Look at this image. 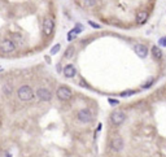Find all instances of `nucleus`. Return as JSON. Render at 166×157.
Wrapping results in <instances>:
<instances>
[{"mask_svg":"<svg viewBox=\"0 0 166 157\" xmlns=\"http://www.w3.org/2000/svg\"><path fill=\"white\" fill-rule=\"evenodd\" d=\"M17 98L21 101H30L35 98V92L29 84H23L17 90Z\"/></svg>","mask_w":166,"mask_h":157,"instance_id":"nucleus-1","label":"nucleus"},{"mask_svg":"<svg viewBox=\"0 0 166 157\" xmlns=\"http://www.w3.org/2000/svg\"><path fill=\"white\" fill-rule=\"evenodd\" d=\"M56 96L61 101H69L73 98V91L69 87H66V86H60L57 90H56Z\"/></svg>","mask_w":166,"mask_h":157,"instance_id":"nucleus-2","label":"nucleus"},{"mask_svg":"<svg viewBox=\"0 0 166 157\" xmlns=\"http://www.w3.org/2000/svg\"><path fill=\"white\" fill-rule=\"evenodd\" d=\"M126 121V113L123 112V110H113L110 113V122L112 125H114V126H119V125H122L123 122Z\"/></svg>","mask_w":166,"mask_h":157,"instance_id":"nucleus-3","label":"nucleus"},{"mask_svg":"<svg viewBox=\"0 0 166 157\" xmlns=\"http://www.w3.org/2000/svg\"><path fill=\"white\" fill-rule=\"evenodd\" d=\"M92 118H94V114L88 108H83L77 113V120H78L80 123H90L91 121H92Z\"/></svg>","mask_w":166,"mask_h":157,"instance_id":"nucleus-4","label":"nucleus"},{"mask_svg":"<svg viewBox=\"0 0 166 157\" xmlns=\"http://www.w3.org/2000/svg\"><path fill=\"white\" fill-rule=\"evenodd\" d=\"M16 49V42L12 40V39H3L1 42H0V51L3 53H12L15 52Z\"/></svg>","mask_w":166,"mask_h":157,"instance_id":"nucleus-5","label":"nucleus"},{"mask_svg":"<svg viewBox=\"0 0 166 157\" xmlns=\"http://www.w3.org/2000/svg\"><path fill=\"white\" fill-rule=\"evenodd\" d=\"M53 29H55V21L49 17H45L43 20V23H42V31L45 37H49L52 33H53Z\"/></svg>","mask_w":166,"mask_h":157,"instance_id":"nucleus-6","label":"nucleus"},{"mask_svg":"<svg viewBox=\"0 0 166 157\" xmlns=\"http://www.w3.org/2000/svg\"><path fill=\"white\" fill-rule=\"evenodd\" d=\"M35 96H37L40 101H45V103L51 101V100H52V92L49 91L48 88H45V87L38 88L37 92H35Z\"/></svg>","mask_w":166,"mask_h":157,"instance_id":"nucleus-7","label":"nucleus"},{"mask_svg":"<svg viewBox=\"0 0 166 157\" xmlns=\"http://www.w3.org/2000/svg\"><path fill=\"white\" fill-rule=\"evenodd\" d=\"M123 145H125V143H123V139L119 135L112 139V149L114 152H121L123 149Z\"/></svg>","mask_w":166,"mask_h":157,"instance_id":"nucleus-8","label":"nucleus"},{"mask_svg":"<svg viewBox=\"0 0 166 157\" xmlns=\"http://www.w3.org/2000/svg\"><path fill=\"white\" fill-rule=\"evenodd\" d=\"M62 73H64V77L65 78H74L77 76V69L73 64H68V65L64 66Z\"/></svg>","mask_w":166,"mask_h":157,"instance_id":"nucleus-9","label":"nucleus"},{"mask_svg":"<svg viewBox=\"0 0 166 157\" xmlns=\"http://www.w3.org/2000/svg\"><path fill=\"white\" fill-rule=\"evenodd\" d=\"M134 51H135V53L140 57V59H146L148 56V48H147V45H144V44H135Z\"/></svg>","mask_w":166,"mask_h":157,"instance_id":"nucleus-10","label":"nucleus"},{"mask_svg":"<svg viewBox=\"0 0 166 157\" xmlns=\"http://www.w3.org/2000/svg\"><path fill=\"white\" fill-rule=\"evenodd\" d=\"M147 18H148V13L146 12V10H140V12L136 13L135 20H136V23L137 25H143L147 21Z\"/></svg>","mask_w":166,"mask_h":157,"instance_id":"nucleus-11","label":"nucleus"},{"mask_svg":"<svg viewBox=\"0 0 166 157\" xmlns=\"http://www.w3.org/2000/svg\"><path fill=\"white\" fill-rule=\"evenodd\" d=\"M151 52H152V56H153L154 60H160L162 57V51L158 45H153L152 49H151Z\"/></svg>","mask_w":166,"mask_h":157,"instance_id":"nucleus-12","label":"nucleus"},{"mask_svg":"<svg viewBox=\"0 0 166 157\" xmlns=\"http://www.w3.org/2000/svg\"><path fill=\"white\" fill-rule=\"evenodd\" d=\"M100 0H82V4L86 7V8H94V7L99 5Z\"/></svg>","mask_w":166,"mask_h":157,"instance_id":"nucleus-13","label":"nucleus"},{"mask_svg":"<svg viewBox=\"0 0 166 157\" xmlns=\"http://www.w3.org/2000/svg\"><path fill=\"white\" fill-rule=\"evenodd\" d=\"M74 53H75V47H74V45H69V47L66 48L65 53H64V59H72L74 56Z\"/></svg>","mask_w":166,"mask_h":157,"instance_id":"nucleus-14","label":"nucleus"},{"mask_svg":"<svg viewBox=\"0 0 166 157\" xmlns=\"http://www.w3.org/2000/svg\"><path fill=\"white\" fill-rule=\"evenodd\" d=\"M60 48H61V45H60L59 43H57V44H55L53 47L51 48V51H49V53H51V55H56V53H59Z\"/></svg>","mask_w":166,"mask_h":157,"instance_id":"nucleus-15","label":"nucleus"},{"mask_svg":"<svg viewBox=\"0 0 166 157\" xmlns=\"http://www.w3.org/2000/svg\"><path fill=\"white\" fill-rule=\"evenodd\" d=\"M3 92L7 94V95H9L10 92H12V86H10V84H4V86H3Z\"/></svg>","mask_w":166,"mask_h":157,"instance_id":"nucleus-16","label":"nucleus"},{"mask_svg":"<svg viewBox=\"0 0 166 157\" xmlns=\"http://www.w3.org/2000/svg\"><path fill=\"white\" fill-rule=\"evenodd\" d=\"M75 35H77V33H75L74 30L69 31V34H68V40H72V39H74V38H75Z\"/></svg>","mask_w":166,"mask_h":157,"instance_id":"nucleus-17","label":"nucleus"},{"mask_svg":"<svg viewBox=\"0 0 166 157\" xmlns=\"http://www.w3.org/2000/svg\"><path fill=\"white\" fill-rule=\"evenodd\" d=\"M158 44H160L161 47H166V37L160 38V40H158Z\"/></svg>","mask_w":166,"mask_h":157,"instance_id":"nucleus-18","label":"nucleus"},{"mask_svg":"<svg viewBox=\"0 0 166 157\" xmlns=\"http://www.w3.org/2000/svg\"><path fill=\"white\" fill-rule=\"evenodd\" d=\"M88 23H90V26H92V27H95V29H100V25L95 23L94 21H88Z\"/></svg>","mask_w":166,"mask_h":157,"instance_id":"nucleus-19","label":"nucleus"},{"mask_svg":"<svg viewBox=\"0 0 166 157\" xmlns=\"http://www.w3.org/2000/svg\"><path fill=\"white\" fill-rule=\"evenodd\" d=\"M135 91H126V92H122L121 96H129V95H134Z\"/></svg>","mask_w":166,"mask_h":157,"instance_id":"nucleus-20","label":"nucleus"},{"mask_svg":"<svg viewBox=\"0 0 166 157\" xmlns=\"http://www.w3.org/2000/svg\"><path fill=\"white\" fill-rule=\"evenodd\" d=\"M109 103L113 105V104H118V100H113V99H109Z\"/></svg>","mask_w":166,"mask_h":157,"instance_id":"nucleus-21","label":"nucleus"},{"mask_svg":"<svg viewBox=\"0 0 166 157\" xmlns=\"http://www.w3.org/2000/svg\"><path fill=\"white\" fill-rule=\"evenodd\" d=\"M5 156H7V157H12V156H10V153H9V152H7V153H5Z\"/></svg>","mask_w":166,"mask_h":157,"instance_id":"nucleus-22","label":"nucleus"}]
</instances>
